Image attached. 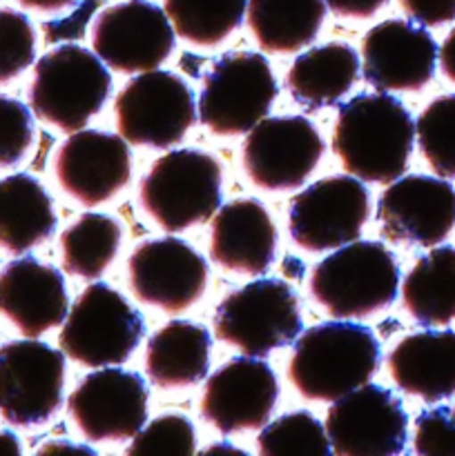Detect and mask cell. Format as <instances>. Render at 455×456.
<instances>
[{
    "instance_id": "obj_25",
    "label": "cell",
    "mask_w": 455,
    "mask_h": 456,
    "mask_svg": "<svg viewBox=\"0 0 455 456\" xmlns=\"http://www.w3.org/2000/svg\"><path fill=\"white\" fill-rule=\"evenodd\" d=\"M360 67V56L348 43L319 45L294 58L285 74V89L297 105L324 110L351 92Z\"/></svg>"
},
{
    "instance_id": "obj_30",
    "label": "cell",
    "mask_w": 455,
    "mask_h": 456,
    "mask_svg": "<svg viewBox=\"0 0 455 456\" xmlns=\"http://www.w3.org/2000/svg\"><path fill=\"white\" fill-rule=\"evenodd\" d=\"M177 36L210 47L226 40L244 20L248 0H163Z\"/></svg>"
},
{
    "instance_id": "obj_24",
    "label": "cell",
    "mask_w": 455,
    "mask_h": 456,
    "mask_svg": "<svg viewBox=\"0 0 455 456\" xmlns=\"http://www.w3.org/2000/svg\"><path fill=\"white\" fill-rule=\"evenodd\" d=\"M210 332L192 321H170L145 347V374L159 390H181L203 381L210 370Z\"/></svg>"
},
{
    "instance_id": "obj_13",
    "label": "cell",
    "mask_w": 455,
    "mask_h": 456,
    "mask_svg": "<svg viewBox=\"0 0 455 456\" xmlns=\"http://www.w3.org/2000/svg\"><path fill=\"white\" fill-rule=\"evenodd\" d=\"M326 435L339 456H395L406 448L409 417L391 390L366 383L333 401Z\"/></svg>"
},
{
    "instance_id": "obj_37",
    "label": "cell",
    "mask_w": 455,
    "mask_h": 456,
    "mask_svg": "<svg viewBox=\"0 0 455 456\" xmlns=\"http://www.w3.org/2000/svg\"><path fill=\"white\" fill-rule=\"evenodd\" d=\"M400 7L410 20L426 27L455 20V0H400Z\"/></svg>"
},
{
    "instance_id": "obj_15",
    "label": "cell",
    "mask_w": 455,
    "mask_h": 456,
    "mask_svg": "<svg viewBox=\"0 0 455 456\" xmlns=\"http://www.w3.org/2000/svg\"><path fill=\"white\" fill-rule=\"evenodd\" d=\"M67 410L87 441H128L147 421L145 381L141 374L107 365L79 383Z\"/></svg>"
},
{
    "instance_id": "obj_3",
    "label": "cell",
    "mask_w": 455,
    "mask_h": 456,
    "mask_svg": "<svg viewBox=\"0 0 455 456\" xmlns=\"http://www.w3.org/2000/svg\"><path fill=\"white\" fill-rule=\"evenodd\" d=\"M400 265L377 240H352L312 267L310 294L335 319H364L393 305Z\"/></svg>"
},
{
    "instance_id": "obj_32",
    "label": "cell",
    "mask_w": 455,
    "mask_h": 456,
    "mask_svg": "<svg viewBox=\"0 0 455 456\" xmlns=\"http://www.w3.org/2000/svg\"><path fill=\"white\" fill-rule=\"evenodd\" d=\"M259 452L272 454H319L328 456L330 448L326 426L310 412H290L261 428L257 436Z\"/></svg>"
},
{
    "instance_id": "obj_17",
    "label": "cell",
    "mask_w": 455,
    "mask_h": 456,
    "mask_svg": "<svg viewBox=\"0 0 455 456\" xmlns=\"http://www.w3.org/2000/svg\"><path fill=\"white\" fill-rule=\"evenodd\" d=\"M129 288L141 303L177 314L194 305L205 292L208 263L186 240H145L128 261Z\"/></svg>"
},
{
    "instance_id": "obj_19",
    "label": "cell",
    "mask_w": 455,
    "mask_h": 456,
    "mask_svg": "<svg viewBox=\"0 0 455 456\" xmlns=\"http://www.w3.org/2000/svg\"><path fill=\"white\" fill-rule=\"evenodd\" d=\"M279 386L266 361L257 356L228 361L205 383L201 417L221 435L261 430L275 410Z\"/></svg>"
},
{
    "instance_id": "obj_34",
    "label": "cell",
    "mask_w": 455,
    "mask_h": 456,
    "mask_svg": "<svg viewBox=\"0 0 455 456\" xmlns=\"http://www.w3.org/2000/svg\"><path fill=\"white\" fill-rule=\"evenodd\" d=\"M196 450L194 426L183 414H161L132 436L128 454H192Z\"/></svg>"
},
{
    "instance_id": "obj_11",
    "label": "cell",
    "mask_w": 455,
    "mask_h": 456,
    "mask_svg": "<svg viewBox=\"0 0 455 456\" xmlns=\"http://www.w3.org/2000/svg\"><path fill=\"white\" fill-rule=\"evenodd\" d=\"M370 216V196L357 176H328L290 203L288 232L306 252H328L360 239Z\"/></svg>"
},
{
    "instance_id": "obj_40",
    "label": "cell",
    "mask_w": 455,
    "mask_h": 456,
    "mask_svg": "<svg viewBox=\"0 0 455 456\" xmlns=\"http://www.w3.org/2000/svg\"><path fill=\"white\" fill-rule=\"evenodd\" d=\"M25 9H34V12H61V9L70 7L76 0H18Z\"/></svg>"
},
{
    "instance_id": "obj_16",
    "label": "cell",
    "mask_w": 455,
    "mask_h": 456,
    "mask_svg": "<svg viewBox=\"0 0 455 456\" xmlns=\"http://www.w3.org/2000/svg\"><path fill=\"white\" fill-rule=\"evenodd\" d=\"M377 223L391 243L433 248L455 227V187L442 176H400L379 196Z\"/></svg>"
},
{
    "instance_id": "obj_2",
    "label": "cell",
    "mask_w": 455,
    "mask_h": 456,
    "mask_svg": "<svg viewBox=\"0 0 455 456\" xmlns=\"http://www.w3.org/2000/svg\"><path fill=\"white\" fill-rule=\"evenodd\" d=\"M379 359L382 347L373 330L348 321H333L315 325L297 337L288 379L303 399L333 403L370 383Z\"/></svg>"
},
{
    "instance_id": "obj_5",
    "label": "cell",
    "mask_w": 455,
    "mask_h": 456,
    "mask_svg": "<svg viewBox=\"0 0 455 456\" xmlns=\"http://www.w3.org/2000/svg\"><path fill=\"white\" fill-rule=\"evenodd\" d=\"M141 205L165 232L205 223L221 208V165L201 150H174L141 181Z\"/></svg>"
},
{
    "instance_id": "obj_28",
    "label": "cell",
    "mask_w": 455,
    "mask_h": 456,
    "mask_svg": "<svg viewBox=\"0 0 455 456\" xmlns=\"http://www.w3.org/2000/svg\"><path fill=\"white\" fill-rule=\"evenodd\" d=\"M410 319L426 328L455 321V248H435L419 258L401 285Z\"/></svg>"
},
{
    "instance_id": "obj_23",
    "label": "cell",
    "mask_w": 455,
    "mask_h": 456,
    "mask_svg": "<svg viewBox=\"0 0 455 456\" xmlns=\"http://www.w3.org/2000/svg\"><path fill=\"white\" fill-rule=\"evenodd\" d=\"M395 386L426 403L455 395V332L424 330L401 338L388 356Z\"/></svg>"
},
{
    "instance_id": "obj_35",
    "label": "cell",
    "mask_w": 455,
    "mask_h": 456,
    "mask_svg": "<svg viewBox=\"0 0 455 456\" xmlns=\"http://www.w3.org/2000/svg\"><path fill=\"white\" fill-rule=\"evenodd\" d=\"M34 142V118L29 107L12 96H0V169L25 159Z\"/></svg>"
},
{
    "instance_id": "obj_12",
    "label": "cell",
    "mask_w": 455,
    "mask_h": 456,
    "mask_svg": "<svg viewBox=\"0 0 455 456\" xmlns=\"http://www.w3.org/2000/svg\"><path fill=\"white\" fill-rule=\"evenodd\" d=\"M241 151L244 169L254 185L285 191L308 181L324 154V141L303 116H272L250 129Z\"/></svg>"
},
{
    "instance_id": "obj_9",
    "label": "cell",
    "mask_w": 455,
    "mask_h": 456,
    "mask_svg": "<svg viewBox=\"0 0 455 456\" xmlns=\"http://www.w3.org/2000/svg\"><path fill=\"white\" fill-rule=\"evenodd\" d=\"M114 116L125 141L165 150L181 142L194 125V94L172 71H141L116 96Z\"/></svg>"
},
{
    "instance_id": "obj_4",
    "label": "cell",
    "mask_w": 455,
    "mask_h": 456,
    "mask_svg": "<svg viewBox=\"0 0 455 456\" xmlns=\"http://www.w3.org/2000/svg\"><path fill=\"white\" fill-rule=\"evenodd\" d=\"M112 76L105 62L80 45H61L34 65L29 102L45 123L79 132L105 105Z\"/></svg>"
},
{
    "instance_id": "obj_6",
    "label": "cell",
    "mask_w": 455,
    "mask_h": 456,
    "mask_svg": "<svg viewBox=\"0 0 455 456\" xmlns=\"http://www.w3.org/2000/svg\"><path fill=\"white\" fill-rule=\"evenodd\" d=\"M145 337L143 316L105 283L83 289L58 334L62 354L85 368L123 365Z\"/></svg>"
},
{
    "instance_id": "obj_20",
    "label": "cell",
    "mask_w": 455,
    "mask_h": 456,
    "mask_svg": "<svg viewBox=\"0 0 455 456\" xmlns=\"http://www.w3.org/2000/svg\"><path fill=\"white\" fill-rule=\"evenodd\" d=\"M56 178L79 203L94 208L119 194L132 176L128 141L110 132L79 129L58 147Z\"/></svg>"
},
{
    "instance_id": "obj_8",
    "label": "cell",
    "mask_w": 455,
    "mask_h": 456,
    "mask_svg": "<svg viewBox=\"0 0 455 456\" xmlns=\"http://www.w3.org/2000/svg\"><path fill=\"white\" fill-rule=\"evenodd\" d=\"M275 96L277 80L261 53H226L205 74L199 120L219 136L245 134L266 118Z\"/></svg>"
},
{
    "instance_id": "obj_33",
    "label": "cell",
    "mask_w": 455,
    "mask_h": 456,
    "mask_svg": "<svg viewBox=\"0 0 455 456\" xmlns=\"http://www.w3.org/2000/svg\"><path fill=\"white\" fill-rule=\"evenodd\" d=\"M36 58V31L29 18L0 7V83L18 78Z\"/></svg>"
},
{
    "instance_id": "obj_29",
    "label": "cell",
    "mask_w": 455,
    "mask_h": 456,
    "mask_svg": "<svg viewBox=\"0 0 455 456\" xmlns=\"http://www.w3.org/2000/svg\"><path fill=\"white\" fill-rule=\"evenodd\" d=\"M119 245V223L107 214L87 212L61 234L62 267L67 274L94 281L114 261Z\"/></svg>"
},
{
    "instance_id": "obj_38",
    "label": "cell",
    "mask_w": 455,
    "mask_h": 456,
    "mask_svg": "<svg viewBox=\"0 0 455 456\" xmlns=\"http://www.w3.org/2000/svg\"><path fill=\"white\" fill-rule=\"evenodd\" d=\"M326 7L342 18H370L388 0H324Z\"/></svg>"
},
{
    "instance_id": "obj_7",
    "label": "cell",
    "mask_w": 455,
    "mask_h": 456,
    "mask_svg": "<svg viewBox=\"0 0 455 456\" xmlns=\"http://www.w3.org/2000/svg\"><path fill=\"white\" fill-rule=\"evenodd\" d=\"M302 330L297 297L279 279H259L235 289L214 312L219 341L257 359L294 343Z\"/></svg>"
},
{
    "instance_id": "obj_22",
    "label": "cell",
    "mask_w": 455,
    "mask_h": 456,
    "mask_svg": "<svg viewBox=\"0 0 455 456\" xmlns=\"http://www.w3.org/2000/svg\"><path fill=\"white\" fill-rule=\"evenodd\" d=\"M277 230L263 203L239 199L217 209L210 236V256L219 267L261 276L275 261Z\"/></svg>"
},
{
    "instance_id": "obj_31",
    "label": "cell",
    "mask_w": 455,
    "mask_h": 456,
    "mask_svg": "<svg viewBox=\"0 0 455 456\" xmlns=\"http://www.w3.org/2000/svg\"><path fill=\"white\" fill-rule=\"evenodd\" d=\"M419 151L433 172L455 178V94L435 98L415 123Z\"/></svg>"
},
{
    "instance_id": "obj_14",
    "label": "cell",
    "mask_w": 455,
    "mask_h": 456,
    "mask_svg": "<svg viewBox=\"0 0 455 456\" xmlns=\"http://www.w3.org/2000/svg\"><path fill=\"white\" fill-rule=\"evenodd\" d=\"M174 27L150 0H128L103 9L92 25L94 53L123 74L159 69L174 49Z\"/></svg>"
},
{
    "instance_id": "obj_26",
    "label": "cell",
    "mask_w": 455,
    "mask_h": 456,
    "mask_svg": "<svg viewBox=\"0 0 455 456\" xmlns=\"http://www.w3.org/2000/svg\"><path fill=\"white\" fill-rule=\"evenodd\" d=\"M56 230V214L45 187L29 174L0 178V248L25 254Z\"/></svg>"
},
{
    "instance_id": "obj_21",
    "label": "cell",
    "mask_w": 455,
    "mask_h": 456,
    "mask_svg": "<svg viewBox=\"0 0 455 456\" xmlns=\"http://www.w3.org/2000/svg\"><path fill=\"white\" fill-rule=\"evenodd\" d=\"M70 312L65 279L52 265L22 256L0 270V314L25 337L62 325Z\"/></svg>"
},
{
    "instance_id": "obj_39",
    "label": "cell",
    "mask_w": 455,
    "mask_h": 456,
    "mask_svg": "<svg viewBox=\"0 0 455 456\" xmlns=\"http://www.w3.org/2000/svg\"><path fill=\"white\" fill-rule=\"evenodd\" d=\"M437 58H440V65H442V71H444V76L455 85V27L449 31L444 43H442L440 52H437Z\"/></svg>"
},
{
    "instance_id": "obj_36",
    "label": "cell",
    "mask_w": 455,
    "mask_h": 456,
    "mask_svg": "<svg viewBox=\"0 0 455 456\" xmlns=\"http://www.w3.org/2000/svg\"><path fill=\"white\" fill-rule=\"evenodd\" d=\"M413 448L419 456H455V405L431 408L415 419Z\"/></svg>"
},
{
    "instance_id": "obj_18",
    "label": "cell",
    "mask_w": 455,
    "mask_h": 456,
    "mask_svg": "<svg viewBox=\"0 0 455 456\" xmlns=\"http://www.w3.org/2000/svg\"><path fill=\"white\" fill-rule=\"evenodd\" d=\"M437 52L424 27L400 18L377 22L361 40L364 80L379 92H419L435 74Z\"/></svg>"
},
{
    "instance_id": "obj_1",
    "label": "cell",
    "mask_w": 455,
    "mask_h": 456,
    "mask_svg": "<svg viewBox=\"0 0 455 456\" xmlns=\"http://www.w3.org/2000/svg\"><path fill=\"white\" fill-rule=\"evenodd\" d=\"M415 142L410 111L391 94H357L339 107L333 150L360 181L393 183L406 172Z\"/></svg>"
},
{
    "instance_id": "obj_10",
    "label": "cell",
    "mask_w": 455,
    "mask_h": 456,
    "mask_svg": "<svg viewBox=\"0 0 455 456\" xmlns=\"http://www.w3.org/2000/svg\"><path fill=\"white\" fill-rule=\"evenodd\" d=\"M65 354L34 338L0 346V417L16 428L47 423L62 403Z\"/></svg>"
},
{
    "instance_id": "obj_41",
    "label": "cell",
    "mask_w": 455,
    "mask_h": 456,
    "mask_svg": "<svg viewBox=\"0 0 455 456\" xmlns=\"http://www.w3.org/2000/svg\"><path fill=\"white\" fill-rule=\"evenodd\" d=\"M22 452V445L18 436L9 430H0V454L18 456Z\"/></svg>"
},
{
    "instance_id": "obj_27",
    "label": "cell",
    "mask_w": 455,
    "mask_h": 456,
    "mask_svg": "<svg viewBox=\"0 0 455 456\" xmlns=\"http://www.w3.org/2000/svg\"><path fill=\"white\" fill-rule=\"evenodd\" d=\"M324 0H248V25L268 53H297L317 38Z\"/></svg>"
},
{
    "instance_id": "obj_42",
    "label": "cell",
    "mask_w": 455,
    "mask_h": 456,
    "mask_svg": "<svg viewBox=\"0 0 455 456\" xmlns=\"http://www.w3.org/2000/svg\"><path fill=\"white\" fill-rule=\"evenodd\" d=\"M56 450H74V452H85V454H94V450H89L87 445H76V444H67V441H58V444H47L38 450V452H56Z\"/></svg>"
}]
</instances>
